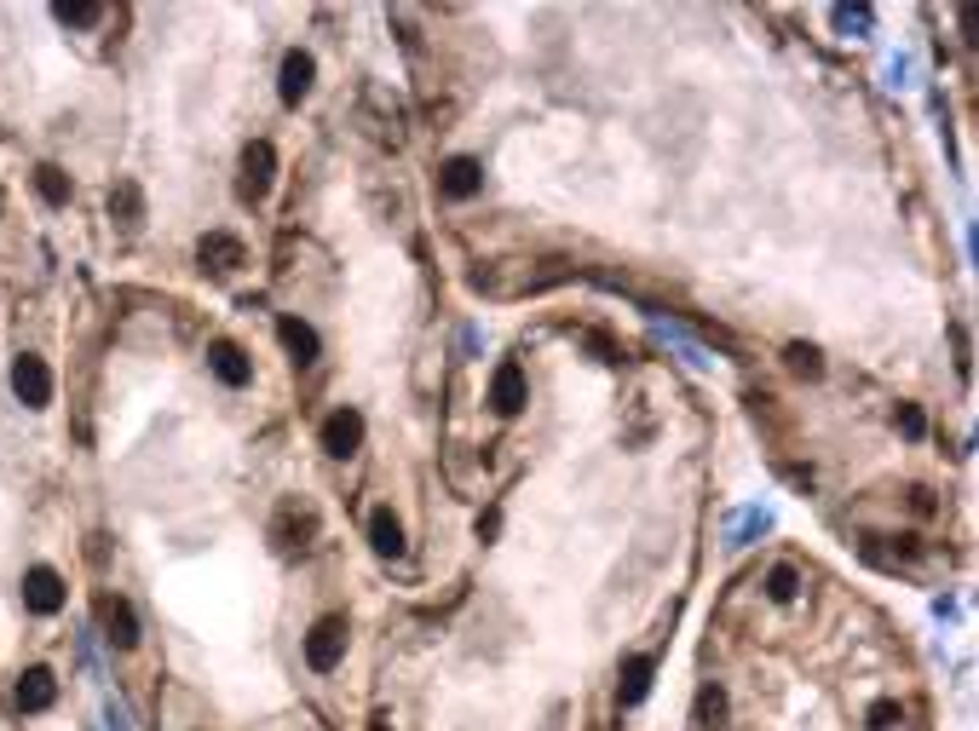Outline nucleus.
I'll list each match as a JSON object with an SVG mask.
<instances>
[{
  "instance_id": "nucleus-6",
  "label": "nucleus",
  "mask_w": 979,
  "mask_h": 731,
  "mask_svg": "<svg viewBox=\"0 0 979 731\" xmlns=\"http://www.w3.org/2000/svg\"><path fill=\"white\" fill-rule=\"evenodd\" d=\"M271 179H277V150L265 145V138H254V145L242 150V202H259L271 191Z\"/></svg>"
},
{
  "instance_id": "nucleus-10",
  "label": "nucleus",
  "mask_w": 979,
  "mask_h": 731,
  "mask_svg": "<svg viewBox=\"0 0 979 731\" xmlns=\"http://www.w3.org/2000/svg\"><path fill=\"white\" fill-rule=\"evenodd\" d=\"M98 622H105V639H110V645H121V651H133V645H138V617H133V605H128V599L98 594Z\"/></svg>"
},
{
  "instance_id": "nucleus-1",
  "label": "nucleus",
  "mask_w": 979,
  "mask_h": 731,
  "mask_svg": "<svg viewBox=\"0 0 979 731\" xmlns=\"http://www.w3.org/2000/svg\"><path fill=\"white\" fill-rule=\"evenodd\" d=\"M346 634H352L346 617H317L312 634H305V662H312L317 674H329V668L346 657Z\"/></svg>"
},
{
  "instance_id": "nucleus-19",
  "label": "nucleus",
  "mask_w": 979,
  "mask_h": 731,
  "mask_svg": "<svg viewBox=\"0 0 979 731\" xmlns=\"http://www.w3.org/2000/svg\"><path fill=\"white\" fill-rule=\"evenodd\" d=\"M795 594H801V571H795V564H772V571H766V599L789 605Z\"/></svg>"
},
{
  "instance_id": "nucleus-8",
  "label": "nucleus",
  "mask_w": 979,
  "mask_h": 731,
  "mask_svg": "<svg viewBox=\"0 0 979 731\" xmlns=\"http://www.w3.org/2000/svg\"><path fill=\"white\" fill-rule=\"evenodd\" d=\"M524 403H530L524 369H519V363H501V369L490 375V410H496V415H519Z\"/></svg>"
},
{
  "instance_id": "nucleus-13",
  "label": "nucleus",
  "mask_w": 979,
  "mask_h": 731,
  "mask_svg": "<svg viewBox=\"0 0 979 731\" xmlns=\"http://www.w3.org/2000/svg\"><path fill=\"white\" fill-rule=\"evenodd\" d=\"M312 81H317V64H312V52H289L282 58V81H277V93H282V105H300L305 93H312Z\"/></svg>"
},
{
  "instance_id": "nucleus-27",
  "label": "nucleus",
  "mask_w": 979,
  "mask_h": 731,
  "mask_svg": "<svg viewBox=\"0 0 979 731\" xmlns=\"http://www.w3.org/2000/svg\"><path fill=\"white\" fill-rule=\"evenodd\" d=\"M0 202H7V196H0Z\"/></svg>"
},
{
  "instance_id": "nucleus-23",
  "label": "nucleus",
  "mask_w": 979,
  "mask_h": 731,
  "mask_svg": "<svg viewBox=\"0 0 979 731\" xmlns=\"http://www.w3.org/2000/svg\"><path fill=\"white\" fill-rule=\"evenodd\" d=\"M899 432H905V438H922V432H928V415L916 410V403H899Z\"/></svg>"
},
{
  "instance_id": "nucleus-25",
  "label": "nucleus",
  "mask_w": 979,
  "mask_h": 731,
  "mask_svg": "<svg viewBox=\"0 0 979 731\" xmlns=\"http://www.w3.org/2000/svg\"><path fill=\"white\" fill-rule=\"evenodd\" d=\"M910 507H916V513L928 519V513H933V507H940V501H933V490H922V484H916V490H910Z\"/></svg>"
},
{
  "instance_id": "nucleus-9",
  "label": "nucleus",
  "mask_w": 979,
  "mask_h": 731,
  "mask_svg": "<svg viewBox=\"0 0 979 731\" xmlns=\"http://www.w3.org/2000/svg\"><path fill=\"white\" fill-rule=\"evenodd\" d=\"M438 191L450 196V202H473V196L484 191V168H479L473 156H450V161L438 168Z\"/></svg>"
},
{
  "instance_id": "nucleus-20",
  "label": "nucleus",
  "mask_w": 979,
  "mask_h": 731,
  "mask_svg": "<svg viewBox=\"0 0 979 731\" xmlns=\"http://www.w3.org/2000/svg\"><path fill=\"white\" fill-rule=\"evenodd\" d=\"M52 17H58V24H70V29H87V24L105 17V7H98V0H58Z\"/></svg>"
},
{
  "instance_id": "nucleus-4",
  "label": "nucleus",
  "mask_w": 979,
  "mask_h": 731,
  "mask_svg": "<svg viewBox=\"0 0 979 731\" xmlns=\"http://www.w3.org/2000/svg\"><path fill=\"white\" fill-rule=\"evenodd\" d=\"M24 605H29L35 617L64 611V576H58L52 564H35V571H24Z\"/></svg>"
},
{
  "instance_id": "nucleus-15",
  "label": "nucleus",
  "mask_w": 979,
  "mask_h": 731,
  "mask_svg": "<svg viewBox=\"0 0 979 731\" xmlns=\"http://www.w3.org/2000/svg\"><path fill=\"white\" fill-rule=\"evenodd\" d=\"M277 340H282V352H289L294 363H317V329H312V322L282 317V322H277Z\"/></svg>"
},
{
  "instance_id": "nucleus-11",
  "label": "nucleus",
  "mask_w": 979,
  "mask_h": 731,
  "mask_svg": "<svg viewBox=\"0 0 979 731\" xmlns=\"http://www.w3.org/2000/svg\"><path fill=\"white\" fill-rule=\"evenodd\" d=\"M52 697H58L52 668H24V680H17V692H12L17 715H40V708H52Z\"/></svg>"
},
{
  "instance_id": "nucleus-26",
  "label": "nucleus",
  "mask_w": 979,
  "mask_h": 731,
  "mask_svg": "<svg viewBox=\"0 0 979 731\" xmlns=\"http://www.w3.org/2000/svg\"><path fill=\"white\" fill-rule=\"evenodd\" d=\"M370 731H392V720H370Z\"/></svg>"
},
{
  "instance_id": "nucleus-17",
  "label": "nucleus",
  "mask_w": 979,
  "mask_h": 731,
  "mask_svg": "<svg viewBox=\"0 0 979 731\" xmlns=\"http://www.w3.org/2000/svg\"><path fill=\"white\" fill-rule=\"evenodd\" d=\"M35 191H40L47 208H64V202H70V173L52 168V161H40V168H35Z\"/></svg>"
},
{
  "instance_id": "nucleus-2",
  "label": "nucleus",
  "mask_w": 979,
  "mask_h": 731,
  "mask_svg": "<svg viewBox=\"0 0 979 731\" xmlns=\"http://www.w3.org/2000/svg\"><path fill=\"white\" fill-rule=\"evenodd\" d=\"M12 392H17V403H24V410H47V403H52V369H47L35 352H24V357L12 363Z\"/></svg>"
},
{
  "instance_id": "nucleus-22",
  "label": "nucleus",
  "mask_w": 979,
  "mask_h": 731,
  "mask_svg": "<svg viewBox=\"0 0 979 731\" xmlns=\"http://www.w3.org/2000/svg\"><path fill=\"white\" fill-rule=\"evenodd\" d=\"M726 720V692L721 685H703L698 692V726H721Z\"/></svg>"
},
{
  "instance_id": "nucleus-24",
  "label": "nucleus",
  "mask_w": 979,
  "mask_h": 731,
  "mask_svg": "<svg viewBox=\"0 0 979 731\" xmlns=\"http://www.w3.org/2000/svg\"><path fill=\"white\" fill-rule=\"evenodd\" d=\"M893 720H899V703H875L870 708V731H887Z\"/></svg>"
},
{
  "instance_id": "nucleus-14",
  "label": "nucleus",
  "mask_w": 979,
  "mask_h": 731,
  "mask_svg": "<svg viewBox=\"0 0 979 731\" xmlns=\"http://www.w3.org/2000/svg\"><path fill=\"white\" fill-rule=\"evenodd\" d=\"M370 547H375L380 559H398V553H403V524H398L392 507H375V513H370Z\"/></svg>"
},
{
  "instance_id": "nucleus-12",
  "label": "nucleus",
  "mask_w": 979,
  "mask_h": 731,
  "mask_svg": "<svg viewBox=\"0 0 979 731\" xmlns=\"http://www.w3.org/2000/svg\"><path fill=\"white\" fill-rule=\"evenodd\" d=\"M208 369L226 386H249L254 380V363H249V352H242L237 340H214V346H208Z\"/></svg>"
},
{
  "instance_id": "nucleus-21",
  "label": "nucleus",
  "mask_w": 979,
  "mask_h": 731,
  "mask_svg": "<svg viewBox=\"0 0 979 731\" xmlns=\"http://www.w3.org/2000/svg\"><path fill=\"white\" fill-rule=\"evenodd\" d=\"M784 357H789V369H795V375H807V380H819V375H824V357H819V346H807V340H795V346H789Z\"/></svg>"
},
{
  "instance_id": "nucleus-18",
  "label": "nucleus",
  "mask_w": 979,
  "mask_h": 731,
  "mask_svg": "<svg viewBox=\"0 0 979 731\" xmlns=\"http://www.w3.org/2000/svg\"><path fill=\"white\" fill-rule=\"evenodd\" d=\"M110 214L121 219V226H138V219H145V196H138L133 179H121V185L110 191Z\"/></svg>"
},
{
  "instance_id": "nucleus-7",
  "label": "nucleus",
  "mask_w": 979,
  "mask_h": 731,
  "mask_svg": "<svg viewBox=\"0 0 979 731\" xmlns=\"http://www.w3.org/2000/svg\"><path fill=\"white\" fill-rule=\"evenodd\" d=\"M317 438H323V450H329L335 461H346V455H352L358 443H363V415L352 410V403H340V410H335L329 421H323V432H317Z\"/></svg>"
},
{
  "instance_id": "nucleus-3",
  "label": "nucleus",
  "mask_w": 979,
  "mask_h": 731,
  "mask_svg": "<svg viewBox=\"0 0 979 731\" xmlns=\"http://www.w3.org/2000/svg\"><path fill=\"white\" fill-rule=\"evenodd\" d=\"M196 259H202V266H208L214 277H231V271L249 266V248H242L231 231H208V236L196 242Z\"/></svg>"
},
{
  "instance_id": "nucleus-5",
  "label": "nucleus",
  "mask_w": 979,
  "mask_h": 731,
  "mask_svg": "<svg viewBox=\"0 0 979 731\" xmlns=\"http://www.w3.org/2000/svg\"><path fill=\"white\" fill-rule=\"evenodd\" d=\"M317 536V513L305 501H282V513H277V524H271V541L282 547V553H294V547H305Z\"/></svg>"
},
{
  "instance_id": "nucleus-16",
  "label": "nucleus",
  "mask_w": 979,
  "mask_h": 731,
  "mask_svg": "<svg viewBox=\"0 0 979 731\" xmlns=\"http://www.w3.org/2000/svg\"><path fill=\"white\" fill-rule=\"evenodd\" d=\"M651 674H657V662H651V657H623L617 697H623V703H640V697L651 692Z\"/></svg>"
}]
</instances>
